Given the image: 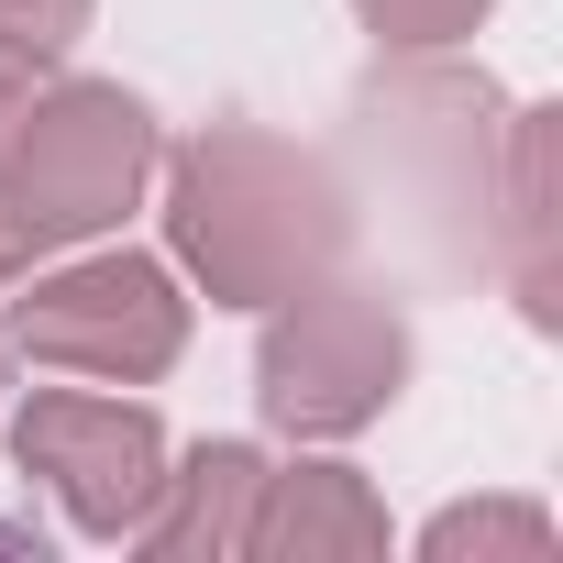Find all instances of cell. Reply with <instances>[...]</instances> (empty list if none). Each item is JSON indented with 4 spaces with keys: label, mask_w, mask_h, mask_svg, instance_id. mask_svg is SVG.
Segmentation results:
<instances>
[{
    "label": "cell",
    "mask_w": 563,
    "mask_h": 563,
    "mask_svg": "<svg viewBox=\"0 0 563 563\" xmlns=\"http://www.w3.org/2000/svg\"><path fill=\"white\" fill-rule=\"evenodd\" d=\"M166 232H177V265L221 310H276L343 265L354 210H343L321 155L276 144L254 122H210L166 166Z\"/></svg>",
    "instance_id": "obj_1"
},
{
    "label": "cell",
    "mask_w": 563,
    "mask_h": 563,
    "mask_svg": "<svg viewBox=\"0 0 563 563\" xmlns=\"http://www.w3.org/2000/svg\"><path fill=\"white\" fill-rule=\"evenodd\" d=\"M409 387V321L387 310V288H321L276 299L265 343H254V409L299 442H343L365 420H387V398Z\"/></svg>",
    "instance_id": "obj_2"
},
{
    "label": "cell",
    "mask_w": 563,
    "mask_h": 563,
    "mask_svg": "<svg viewBox=\"0 0 563 563\" xmlns=\"http://www.w3.org/2000/svg\"><path fill=\"white\" fill-rule=\"evenodd\" d=\"M155 177V111L111 78H45V100L12 133V166H0V199H12L23 243H89L111 232Z\"/></svg>",
    "instance_id": "obj_3"
},
{
    "label": "cell",
    "mask_w": 563,
    "mask_h": 563,
    "mask_svg": "<svg viewBox=\"0 0 563 563\" xmlns=\"http://www.w3.org/2000/svg\"><path fill=\"white\" fill-rule=\"evenodd\" d=\"M12 343L56 376H100V387H155L188 354V299L155 254H89L67 276H45L34 299H12Z\"/></svg>",
    "instance_id": "obj_4"
},
{
    "label": "cell",
    "mask_w": 563,
    "mask_h": 563,
    "mask_svg": "<svg viewBox=\"0 0 563 563\" xmlns=\"http://www.w3.org/2000/svg\"><path fill=\"white\" fill-rule=\"evenodd\" d=\"M12 453H23V475L56 486V508H67L89 541H133V519H144L155 486H166V431H155V409H133V398H89V387H45V398H23Z\"/></svg>",
    "instance_id": "obj_5"
},
{
    "label": "cell",
    "mask_w": 563,
    "mask_h": 563,
    "mask_svg": "<svg viewBox=\"0 0 563 563\" xmlns=\"http://www.w3.org/2000/svg\"><path fill=\"white\" fill-rule=\"evenodd\" d=\"M497 254L508 288L530 310V332L563 321V111H519L508 122V166H497Z\"/></svg>",
    "instance_id": "obj_6"
},
{
    "label": "cell",
    "mask_w": 563,
    "mask_h": 563,
    "mask_svg": "<svg viewBox=\"0 0 563 563\" xmlns=\"http://www.w3.org/2000/svg\"><path fill=\"white\" fill-rule=\"evenodd\" d=\"M265 563H354V552H387V508L354 464H265V497H254V541Z\"/></svg>",
    "instance_id": "obj_7"
},
{
    "label": "cell",
    "mask_w": 563,
    "mask_h": 563,
    "mask_svg": "<svg viewBox=\"0 0 563 563\" xmlns=\"http://www.w3.org/2000/svg\"><path fill=\"white\" fill-rule=\"evenodd\" d=\"M254 497H265V453L199 442V453L155 486V508L133 519V541L166 552V563H232V552L254 541Z\"/></svg>",
    "instance_id": "obj_8"
},
{
    "label": "cell",
    "mask_w": 563,
    "mask_h": 563,
    "mask_svg": "<svg viewBox=\"0 0 563 563\" xmlns=\"http://www.w3.org/2000/svg\"><path fill=\"white\" fill-rule=\"evenodd\" d=\"M420 552H431V563H464V552H519V563H541V552H552V508H530V497H475V508H442V519L420 530Z\"/></svg>",
    "instance_id": "obj_9"
},
{
    "label": "cell",
    "mask_w": 563,
    "mask_h": 563,
    "mask_svg": "<svg viewBox=\"0 0 563 563\" xmlns=\"http://www.w3.org/2000/svg\"><path fill=\"white\" fill-rule=\"evenodd\" d=\"M354 12H365L376 45H398V56H442V45H464V34L486 23V0H354Z\"/></svg>",
    "instance_id": "obj_10"
},
{
    "label": "cell",
    "mask_w": 563,
    "mask_h": 563,
    "mask_svg": "<svg viewBox=\"0 0 563 563\" xmlns=\"http://www.w3.org/2000/svg\"><path fill=\"white\" fill-rule=\"evenodd\" d=\"M89 12H100V0H0V45L56 56V45H78V34H89Z\"/></svg>",
    "instance_id": "obj_11"
},
{
    "label": "cell",
    "mask_w": 563,
    "mask_h": 563,
    "mask_svg": "<svg viewBox=\"0 0 563 563\" xmlns=\"http://www.w3.org/2000/svg\"><path fill=\"white\" fill-rule=\"evenodd\" d=\"M34 100H45V56L34 45H0V166H12V133H23Z\"/></svg>",
    "instance_id": "obj_12"
},
{
    "label": "cell",
    "mask_w": 563,
    "mask_h": 563,
    "mask_svg": "<svg viewBox=\"0 0 563 563\" xmlns=\"http://www.w3.org/2000/svg\"><path fill=\"white\" fill-rule=\"evenodd\" d=\"M23 254H34V243H23V221H12V199H0V288H12V276H23Z\"/></svg>",
    "instance_id": "obj_13"
},
{
    "label": "cell",
    "mask_w": 563,
    "mask_h": 563,
    "mask_svg": "<svg viewBox=\"0 0 563 563\" xmlns=\"http://www.w3.org/2000/svg\"><path fill=\"white\" fill-rule=\"evenodd\" d=\"M0 552H12V563H45V541H34L23 519H0Z\"/></svg>",
    "instance_id": "obj_14"
}]
</instances>
